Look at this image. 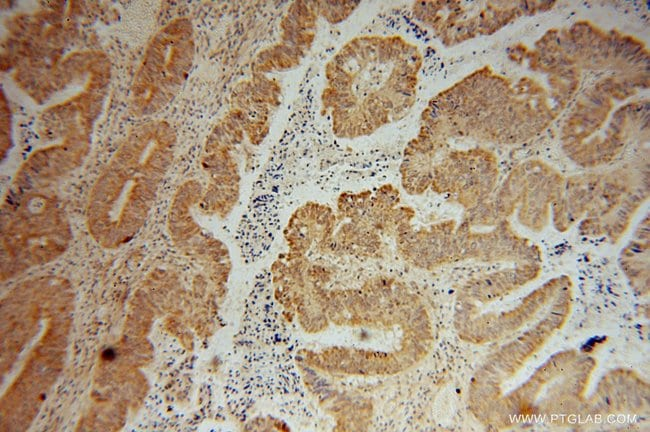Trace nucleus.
<instances>
[{"mask_svg": "<svg viewBox=\"0 0 650 432\" xmlns=\"http://www.w3.org/2000/svg\"><path fill=\"white\" fill-rule=\"evenodd\" d=\"M422 55L400 35L349 39L327 61L320 102L340 139L367 137L405 118L417 98Z\"/></svg>", "mask_w": 650, "mask_h": 432, "instance_id": "f257e3e1", "label": "nucleus"}, {"mask_svg": "<svg viewBox=\"0 0 650 432\" xmlns=\"http://www.w3.org/2000/svg\"><path fill=\"white\" fill-rule=\"evenodd\" d=\"M177 134L165 120L133 128L90 191L87 217L101 243L116 246L143 225L175 156Z\"/></svg>", "mask_w": 650, "mask_h": 432, "instance_id": "f03ea898", "label": "nucleus"}, {"mask_svg": "<svg viewBox=\"0 0 650 432\" xmlns=\"http://www.w3.org/2000/svg\"><path fill=\"white\" fill-rule=\"evenodd\" d=\"M109 81L107 58L89 74L81 92L40 114L38 133L44 139L58 141L34 151L19 167L9 189L47 187L82 165L90 151Z\"/></svg>", "mask_w": 650, "mask_h": 432, "instance_id": "7ed1b4c3", "label": "nucleus"}, {"mask_svg": "<svg viewBox=\"0 0 650 432\" xmlns=\"http://www.w3.org/2000/svg\"><path fill=\"white\" fill-rule=\"evenodd\" d=\"M195 52L194 27L187 17L172 19L151 37L131 86L136 115H153L177 96L190 75Z\"/></svg>", "mask_w": 650, "mask_h": 432, "instance_id": "20e7f679", "label": "nucleus"}, {"mask_svg": "<svg viewBox=\"0 0 650 432\" xmlns=\"http://www.w3.org/2000/svg\"><path fill=\"white\" fill-rule=\"evenodd\" d=\"M4 204L3 242L16 263L44 261L62 248L68 224L57 198L46 187L9 189Z\"/></svg>", "mask_w": 650, "mask_h": 432, "instance_id": "39448f33", "label": "nucleus"}, {"mask_svg": "<svg viewBox=\"0 0 650 432\" xmlns=\"http://www.w3.org/2000/svg\"><path fill=\"white\" fill-rule=\"evenodd\" d=\"M245 128V115L231 108L206 138L201 166L207 175V186L199 202L206 213L226 216L240 198L241 173L235 150L246 137Z\"/></svg>", "mask_w": 650, "mask_h": 432, "instance_id": "423d86ee", "label": "nucleus"}, {"mask_svg": "<svg viewBox=\"0 0 650 432\" xmlns=\"http://www.w3.org/2000/svg\"><path fill=\"white\" fill-rule=\"evenodd\" d=\"M498 177L495 155L481 147L453 150L432 167L430 186L438 193H449L467 208L483 203Z\"/></svg>", "mask_w": 650, "mask_h": 432, "instance_id": "0eeeda50", "label": "nucleus"}, {"mask_svg": "<svg viewBox=\"0 0 650 432\" xmlns=\"http://www.w3.org/2000/svg\"><path fill=\"white\" fill-rule=\"evenodd\" d=\"M319 19L316 1L291 2L280 20L278 40L255 55L252 74L268 76L297 68L313 47Z\"/></svg>", "mask_w": 650, "mask_h": 432, "instance_id": "6e6552de", "label": "nucleus"}, {"mask_svg": "<svg viewBox=\"0 0 650 432\" xmlns=\"http://www.w3.org/2000/svg\"><path fill=\"white\" fill-rule=\"evenodd\" d=\"M417 1L412 5L414 17L431 27L447 45H454L477 35L491 34L506 21L505 9L495 3Z\"/></svg>", "mask_w": 650, "mask_h": 432, "instance_id": "1a4fd4ad", "label": "nucleus"}, {"mask_svg": "<svg viewBox=\"0 0 650 432\" xmlns=\"http://www.w3.org/2000/svg\"><path fill=\"white\" fill-rule=\"evenodd\" d=\"M281 86L266 75L252 74L237 84L232 94V108L246 118L245 133L249 142L259 145L270 130L271 117L280 104Z\"/></svg>", "mask_w": 650, "mask_h": 432, "instance_id": "9d476101", "label": "nucleus"}, {"mask_svg": "<svg viewBox=\"0 0 650 432\" xmlns=\"http://www.w3.org/2000/svg\"><path fill=\"white\" fill-rule=\"evenodd\" d=\"M360 2L355 1H316L320 18L329 24H339L348 19L358 8Z\"/></svg>", "mask_w": 650, "mask_h": 432, "instance_id": "9b49d317", "label": "nucleus"}, {"mask_svg": "<svg viewBox=\"0 0 650 432\" xmlns=\"http://www.w3.org/2000/svg\"><path fill=\"white\" fill-rule=\"evenodd\" d=\"M12 114L3 91H1V160L12 147Z\"/></svg>", "mask_w": 650, "mask_h": 432, "instance_id": "f8f14e48", "label": "nucleus"}, {"mask_svg": "<svg viewBox=\"0 0 650 432\" xmlns=\"http://www.w3.org/2000/svg\"><path fill=\"white\" fill-rule=\"evenodd\" d=\"M115 355H116L115 350L113 348H110V347L106 348L102 352V358H103V360H106V361L113 360L115 358Z\"/></svg>", "mask_w": 650, "mask_h": 432, "instance_id": "ddd939ff", "label": "nucleus"}]
</instances>
